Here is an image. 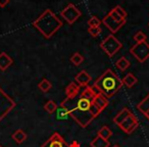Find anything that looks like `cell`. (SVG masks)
I'll list each match as a JSON object with an SVG mask.
<instances>
[{
    "label": "cell",
    "mask_w": 149,
    "mask_h": 147,
    "mask_svg": "<svg viewBox=\"0 0 149 147\" xmlns=\"http://www.w3.org/2000/svg\"><path fill=\"white\" fill-rule=\"evenodd\" d=\"M68 109L70 116L82 128H86L92 123V121L97 118L101 110L89 99L77 96L76 98H65L61 102Z\"/></svg>",
    "instance_id": "6da1fadb"
},
{
    "label": "cell",
    "mask_w": 149,
    "mask_h": 147,
    "mask_svg": "<svg viewBox=\"0 0 149 147\" xmlns=\"http://www.w3.org/2000/svg\"><path fill=\"white\" fill-rule=\"evenodd\" d=\"M123 85V80H120V77L110 68H107L94 83V86L106 98H110L116 95Z\"/></svg>",
    "instance_id": "7a4b0ae2"
},
{
    "label": "cell",
    "mask_w": 149,
    "mask_h": 147,
    "mask_svg": "<svg viewBox=\"0 0 149 147\" xmlns=\"http://www.w3.org/2000/svg\"><path fill=\"white\" fill-rule=\"evenodd\" d=\"M33 26L46 38H51L60 28L62 27V22L56 15L50 9H46L37 20L33 22Z\"/></svg>",
    "instance_id": "3957f363"
},
{
    "label": "cell",
    "mask_w": 149,
    "mask_h": 147,
    "mask_svg": "<svg viewBox=\"0 0 149 147\" xmlns=\"http://www.w3.org/2000/svg\"><path fill=\"white\" fill-rule=\"evenodd\" d=\"M15 105L17 103L15 100L7 95L2 88H0V123L15 107Z\"/></svg>",
    "instance_id": "277c9868"
},
{
    "label": "cell",
    "mask_w": 149,
    "mask_h": 147,
    "mask_svg": "<svg viewBox=\"0 0 149 147\" xmlns=\"http://www.w3.org/2000/svg\"><path fill=\"white\" fill-rule=\"evenodd\" d=\"M122 43L114 37L112 34L108 35L103 41L100 43V47L101 49L107 54L109 57H112L116 52H118V50L122 48Z\"/></svg>",
    "instance_id": "5b68a950"
},
{
    "label": "cell",
    "mask_w": 149,
    "mask_h": 147,
    "mask_svg": "<svg viewBox=\"0 0 149 147\" xmlns=\"http://www.w3.org/2000/svg\"><path fill=\"white\" fill-rule=\"evenodd\" d=\"M130 53L139 62L143 63V62H145L149 58V44L146 41L136 43L130 49Z\"/></svg>",
    "instance_id": "8992f818"
},
{
    "label": "cell",
    "mask_w": 149,
    "mask_h": 147,
    "mask_svg": "<svg viewBox=\"0 0 149 147\" xmlns=\"http://www.w3.org/2000/svg\"><path fill=\"white\" fill-rule=\"evenodd\" d=\"M81 11L79 10L77 6H74L72 3L68 4L61 11H60V15L66 21L68 25H72L74 22L77 21L80 17H81Z\"/></svg>",
    "instance_id": "52a82bcc"
},
{
    "label": "cell",
    "mask_w": 149,
    "mask_h": 147,
    "mask_svg": "<svg viewBox=\"0 0 149 147\" xmlns=\"http://www.w3.org/2000/svg\"><path fill=\"white\" fill-rule=\"evenodd\" d=\"M138 126H139V122H138V120H137V118L133 114H131L126 120L123 121V123H120V124L118 125V127H120L125 133H127V134L133 133L138 128Z\"/></svg>",
    "instance_id": "ba28073f"
},
{
    "label": "cell",
    "mask_w": 149,
    "mask_h": 147,
    "mask_svg": "<svg viewBox=\"0 0 149 147\" xmlns=\"http://www.w3.org/2000/svg\"><path fill=\"white\" fill-rule=\"evenodd\" d=\"M41 147H70V144L66 143V141L57 132H55L41 145Z\"/></svg>",
    "instance_id": "9c48e42d"
},
{
    "label": "cell",
    "mask_w": 149,
    "mask_h": 147,
    "mask_svg": "<svg viewBox=\"0 0 149 147\" xmlns=\"http://www.w3.org/2000/svg\"><path fill=\"white\" fill-rule=\"evenodd\" d=\"M102 23H103V25L105 26V27L107 28L111 33H116V32H118V30H120V28L126 24V21L118 22V21H116V20H114L113 17L109 15V13H108L107 15H105V17H103Z\"/></svg>",
    "instance_id": "30bf717a"
},
{
    "label": "cell",
    "mask_w": 149,
    "mask_h": 147,
    "mask_svg": "<svg viewBox=\"0 0 149 147\" xmlns=\"http://www.w3.org/2000/svg\"><path fill=\"white\" fill-rule=\"evenodd\" d=\"M74 81L77 82L80 87H87L90 82H91V76H90L86 70H81V72L76 76Z\"/></svg>",
    "instance_id": "8fae6325"
},
{
    "label": "cell",
    "mask_w": 149,
    "mask_h": 147,
    "mask_svg": "<svg viewBox=\"0 0 149 147\" xmlns=\"http://www.w3.org/2000/svg\"><path fill=\"white\" fill-rule=\"evenodd\" d=\"M81 92V87H80L78 84H76L74 82H72V83L68 84V86L65 88V95L66 98H76Z\"/></svg>",
    "instance_id": "7c38bea8"
},
{
    "label": "cell",
    "mask_w": 149,
    "mask_h": 147,
    "mask_svg": "<svg viewBox=\"0 0 149 147\" xmlns=\"http://www.w3.org/2000/svg\"><path fill=\"white\" fill-rule=\"evenodd\" d=\"M13 63V58L8 54L5 53V52H1L0 53V70H6Z\"/></svg>",
    "instance_id": "4fadbf2b"
},
{
    "label": "cell",
    "mask_w": 149,
    "mask_h": 147,
    "mask_svg": "<svg viewBox=\"0 0 149 147\" xmlns=\"http://www.w3.org/2000/svg\"><path fill=\"white\" fill-rule=\"evenodd\" d=\"M92 102H93V103L95 104V105L97 106L101 111L103 109H105V108L108 106L107 98H106L104 95H102V94H98V95H96L95 97L93 98Z\"/></svg>",
    "instance_id": "5bb4252c"
},
{
    "label": "cell",
    "mask_w": 149,
    "mask_h": 147,
    "mask_svg": "<svg viewBox=\"0 0 149 147\" xmlns=\"http://www.w3.org/2000/svg\"><path fill=\"white\" fill-rule=\"evenodd\" d=\"M55 112H56V120L64 121V120H66L68 116H70L68 109L64 105H62V104H60L59 106H57Z\"/></svg>",
    "instance_id": "9a60e30c"
},
{
    "label": "cell",
    "mask_w": 149,
    "mask_h": 147,
    "mask_svg": "<svg viewBox=\"0 0 149 147\" xmlns=\"http://www.w3.org/2000/svg\"><path fill=\"white\" fill-rule=\"evenodd\" d=\"M131 114H132V112H131L127 107L123 108V109L120 110V111L118 112V114L113 118V122L118 126V125H120V123H123V121L126 120V118H128V116H130Z\"/></svg>",
    "instance_id": "2e32d148"
},
{
    "label": "cell",
    "mask_w": 149,
    "mask_h": 147,
    "mask_svg": "<svg viewBox=\"0 0 149 147\" xmlns=\"http://www.w3.org/2000/svg\"><path fill=\"white\" fill-rule=\"evenodd\" d=\"M27 134L25 133V131L22 130V129H19L17 130L13 135H11V138L15 140V142H17V144H22L23 142H25L26 139H27Z\"/></svg>",
    "instance_id": "e0dca14e"
},
{
    "label": "cell",
    "mask_w": 149,
    "mask_h": 147,
    "mask_svg": "<svg viewBox=\"0 0 149 147\" xmlns=\"http://www.w3.org/2000/svg\"><path fill=\"white\" fill-rule=\"evenodd\" d=\"M90 145H91V147H109L110 143L108 140H105L100 136H97L92 140Z\"/></svg>",
    "instance_id": "ac0fdd59"
},
{
    "label": "cell",
    "mask_w": 149,
    "mask_h": 147,
    "mask_svg": "<svg viewBox=\"0 0 149 147\" xmlns=\"http://www.w3.org/2000/svg\"><path fill=\"white\" fill-rule=\"evenodd\" d=\"M137 82H138V80H137V78L133 75L132 72H129L128 75L123 79V83H124L128 88H132L134 85H136Z\"/></svg>",
    "instance_id": "d6986e66"
},
{
    "label": "cell",
    "mask_w": 149,
    "mask_h": 147,
    "mask_svg": "<svg viewBox=\"0 0 149 147\" xmlns=\"http://www.w3.org/2000/svg\"><path fill=\"white\" fill-rule=\"evenodd\" d=\"M38 88H39V90L41 92L46 93V92H48L50 89H51L52 85H51V83H50L49 80H47L45 78V79H42L41 82H39V84H38Z\"/></svg>",
    "instance_id": "ffe728a7"
},
{
    "label": "cell",
    "mask_w": 149,
    "mask_h": 147,
    "mask_svg": "<svg viewBox=\"0 0 149 147\" xmlns=\"http://www.w3.org/2000/svg\"><path fill=\"white\" fill-rule=\"evenodd\" d=\"M80 96L86 98V99L91 100V101L93 100V98L95 97L93 91H92V88L89 87V86H87V87H84V89L81 90V92H80Z\"/></svg>",
    "instance_id": "44dd1931"
},
{
    "label": "cell",
    "mask_w": 149,
    "mask_h": 147,
    "mask_svg": "<svg viewBox=\"0 0 149 147\" xmlns=\"http://www.w3.org/2000/svg\"><path fill=\"white\" fill-rule=\"evenodd\" d=\"M112 135V132L107 126H103L97 133V136H100L101 138L105 139V140H108V139L111 137Z\"/></svg>",
    "instance_id": "7402d4cb"
},
{
    "label": "cell",
    "mask_w": 149,
    "mask_h": 147,
    "mask_svg": "<svg viewBox=\"0 0 149 147\" xmlns=\"http://www.w3.org/2000/svg\"><path fill=\"white\" fill-rule=\"evenodd\" d=\"M116 68H118V70H126L127 68L130 66V61H129L128 59H127L125 56H123V57H120V59L118 60V61L116 62Z\"/></svg>",
    "instance_id": "603a6c76"
},
{
    "label": "cell",
    "mask_w": 149,
    "mask_h": 147,
    "mask_svg": "<svg viewBox=\"0 0 149 147\" xmlns=\"http://www.w3.org/2000/svg\"><path fill=\"white\" fill-rule=\"evenodd\" d=\"M138 109L140 110L143 114H145L149 110V94L138 104Z\"/></svg>",
    "instance_id": "cb8c5ba5"
},
{
    "label": "cell",
    "mask_w": 149,
    "mask_h": 147,
    "mask_svg": "<svg viewBox=\"0 0 149 147\" xmlns=\"http://www.w3.org/2000/svg\"><path fill=\"white\" fill-rule=\"evenodd\" d=\"M56 108H57V104H56L53 100H49V101L46 102L45 105H44V109H45L46 111L50 114H52L53 112H55Z\"/></svg>",
    "instance_id": "d4e9b609"
},
{
    "label": "cell",
    "mask_w": 149,
    "mask_h": 147,
    "mask_svg": "<svg viewBox=\"0 0 149 147\" xmlns=\"http://www.w3.org/2000/svg\"><path fill=\"white\" fill-rule=\"evenodd\" d=\"M70 61H72V64L79 66L80 64H81L82 62L84 61V57L79 53V52H76V53L72 54V57H70Z\"/></svg>",
    "instance_id": "484cf974"
},
{
    "label": "cell",
    "mask_w": 149,
    "mask_h": 147,
    "mask_svg": "<svg viewBox=\"0 0 149 147\" xmlns=\"http://www.w3.org/2000/svg\"><path fill=\"white\" fill-rule=\"evenodd\" d=\"M102 22L100 21L99 19H98L97 17H95V15H93V17H91L89 19V21H88V25H89V28H99L100 25H101Z\"/></svg>",
    "instance_id": "4316f807"
},
{
    "label": "cell",
    "mask_w": 149,
    "mask_h": 147,
    "mask_svg": "<svg viewBox=\"0 0 149 147\" xmlns=\"http://www.w3.org/2000/svg\"><path fill=\"white\" fill-rule=\"evenodd\" d=\"M146 39H147V36L145 35L142 31H138L134 35V40L136 41V43H140V42L146 41Z\"/></svg>",
    "instance_id": "83f0119b"
},
{
    "label": "cell",
    "mask_w": 149,
    "mask_h": 147,
    "mask_svg": "<svg viewBox=\"0 0 149 147\" xmlns=\"http://www.w3.org/2000/svg\"><path fill=\"white\" fill-rule=\"evenodd\" d=\"M88 33L90 34L91 37H97L101 33V28H89L88 29Z\"/></svg>",
    "instance_id": "f1b7e54d"
},
{
    "label": "cell",
    "mask_w": 149,
    "mask_h": 147,
    "mask_svg": "<svg viewBox=\"0 0 149 147\" xmlns=\"http://www.w3.org/2000/svg\"><path fill=\"white\" fill-rule=\"evenodd\" d=\"M113 9L116 11V13H118V15H120V17H122L123 19L126 20V17H127V13H126V10H125V9L123 8L122 6H120V5H116V6L114 7Z\"/></svg>",
    "instance_id": "f546056e"
},
{
    "label": "cell",
    "mask_w": 149,
    "mask_h": 147,
    "mask_svg": "<svg viewBox=\"0 0 149 147\" xmlns=\"http://www.w3.org/2000/svg\"><path fill=\"white\" fill-rule=\"evenodd\" d=\"M109 15H111V17H113V19L116 20V21H118V22H124V21H126V20H125V19H123L122 17H120V15H118V13H116V11L114 10L113 8H112L111 10H110Z\"/></svg>",
    "instance_id": "4dcf8cb0"
},
{
    "label": "cell",
    "mask_w": 149,
    "mask_h": 147,
    "mask_svg": "<svg viewBox=\"0 0 149 147\" xmlns=\"http://www.w3.org/2000/svg\"><path fill=\"white\" fill-rule=\"evenodd\" d=\"M9 3V0H0V7H5Z\"/></svg>",
    "instance_id": "1f68e13d"
},
{
    "label": "cell",
    "mask_w": 149,
    "mask_h": 147,
    "mask_svg": "<svg viewBox=\"0 0 149 147\" xmlns=\"http://www.w3.org/2000/svg\"><path fill=\"white\" fill-rule=\"evenodd\" d=\"M70 147H81V146H80V143L78 141H72L70 144Z\"/></svg>",
    "instance_id": "d6a6232c"
},
{
    "label": "cell",
    "mask_w": 149,
    "mask_h": 147,
    "mask_svg": "<svg viewBox=\"0 0 149 147\" xmlns=\"http://www.w3.org/2000/svg\"><path fill=\"white\" fill-rule=\"evenodd\" d=\"M144 116H146V118H148V120H149V110H148V111L146 112V114H144Z\"/></svg>",
    "instance_id": "836d02e7"
},
{
    "label": "cell",
    "mask_w": 149,
    "mask_h": 147,
    "mask_svg": "<svg viewBox=\"0 0 149 147\" xmlns=\"http://www.w3.org/2000/svg\"><path fill=\"white\" fill-rule=\"evenodd\" d=\"M113 147H120V145H118V144H116V145H114Z\"/></svg>",
    "instance_id": "e575fe53"
},
{
    "label": "cell",
    "mask_w": 149,
    "mask_h": 147,
    "mask_svg": "<svg viewBox=\"0 0 149 147\" xmlns=\"http://www.w3.org/2000/svg\"><path fill=\"white\" fill-rule=\"evenodd\" d=\"M0 147H3V146H2V145H1V144H0Z\"/></svg>",
    "instance_id": "d590c367"
},
{
    "label": "cell",
    "mask_w": 149,
    "mask_h": 147,
    "mask_svg": "<svg viewBox=\"0 0 149 147\" xmlns=\"http://www.w3.org/2000/svg\"><path fill=\"white\" fill-rule=\"evenodd\" d=\"M148 25H149V24H148Z\"/></svg>",
    "instance_id": "8d00e7d4"
}]
</instances>
